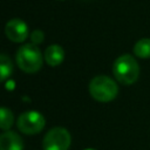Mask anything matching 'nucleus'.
I'll use <instances>...</instances> for the list:
<instances>
[{
    "label": "nucleus",
    "instance_id": "f257e3e1",
    "mask_svg": "<svg viewBox=\"0 0 150 150\" xmlns=\"http://www.w3.org/2000/svg\"><path fill=\"white\" fill-rule=\"evenodd\" d=\"M112 74L120 83L130 86L138 79L139 66L130 54H123L115 60L112 64Z\"/></svg>",
    "mask_w": 150,
    "mask_h": 150
},
{
    "label": "nucleus",
    "instance_id": "f03ea898",
    "mask_svg": "<svg viewBox=\"0 0 150 150\" xmlns=\"http://www.w3.org/2000/svg\"><path fill=\"white\" fill-rule=\"evenodd\" d=\"M15 60L19 68L25 73H29V74H33L40 70L43 62L42 54L39 47L33 43H27L21 46L16 50Z\"/></svg>",
    "mask_w": 150,
    "mask_h": 150
},
{
    "label": "nucleus",
    "instance_id": "7ed1b4c3",
    "mask_svg": "<svg viewBox=\"0 0 150 150\" xmlns=\"http://www.w3.org/2000/svg\"><path fill=\"white\" fill-rule=\"evenodd\" d=\"M89 93L98 102H110L117 96L118 87L112 79L105 75H97L89 83Z\"/></svg>",
    "mask_w": 150,
    "mask_h": 150
},
{
    "label": "nucleus",
    "instance_id": "20e7f679",
    "mask_svg": "<svg viewBox=\"0 0 150 150\" xmlns=\"http://www.w3.org/2000/svg\"><path fill=\"white\" fill-rule=\"evenodd\" d=\"M46 121L45 117L35 110H28L22 112L16 121L18 129L27 135H35L39 134L45 128Z\"/></svg>",
    "mask_w": 150,
    "mask_h": 150
},
{
    "label": "nucleus",
    "instance_id": "39448f33",
    "mask_svg": "<svg viewBox=\"0 0 150 150\" xmlns=\"http://www.w3.org/2000/svg\"><path fill=\"white\" fill-rule=\"evenodd\" d=\"M70 135L67 129L56 127L50 129L43 137V150H68L70 145Z\"/></svg>",
    "mask_w": 150,
    "mask_h": 150
},
{
    "label": "nucleus",
    "instance_id": "423d86ee",
    "mask_svg": "<svg viewBox=\"0 0 150 150\" xmlns=\"http://www.w3.org/2000/svg\"><path fill=\"white\" fill-rule=\"evenodd\" d=\"M6 36L13 42H23L28 36V26L21 19H12L5 27Z\"/></svg>",
    "mask_w": 150,
    "mask_h": 150
},
{
    "label": "nucleus",
    "instance_id": "0eeeda50",
    "mask_svg": "<svg viewBox=\"0 0 150 150\" xmlns=\"http://www.w3.org/2000/svg\"><path fill=\"white\" fill-rule=\"evenodd\" d=\"M0 150H23L21 137L14 131H5L0 136Z\"/></svg>",
    "mask_w": 150,
    "mask_h": 150
},
{
    "label": "nucleus",
    "instance_id": "6e6552de",
    "mask_svg": "<svg viewBox=\"0 0 150 150\" xmlns=\"http://www.w3.org/2000/svg\"><path fill=\"white\" fill-rule=\"evenodd\" d=\"M45 61L50 67H56L60 63H62L64 59V50L59 45H50L45 50Z\"/></svg>",
    "mask_w": 150,
    "mask_h": 150
},
{
    "label": "nucleus",
    "instance_id": "1a4fd4ad",
    "mask_svg": "<svg viewBox=\"0 0 150 150\" xmlns=\"http://www.w3.org/2000/svg\"><path fill=\"white\" fill-rule=\"evenodd\" d=\"M134 53L136 56L141 59H149L150 57V39L144 38L138 40L134 46Z\"/></svg>",
    "mask_w": 150,
    "mask_h": 150
},
{
    "label": "nucleus",
    "instance_id": "9d476101",
    "mask_svg": "<svg viewBox=\"0 0 150 150\" xmlns=\"http://www.w3.org/2000/svg\"><path fill=\"white\" fill-rule=\"evenodd\" d=\"M12 70H13V66H12L11 59L6 54H1L0 55V80L5 81L7 77H9L12 74Z\"/></svg>",
    "mask_w": 150,
    "mask_h": 150
},
{
    "label": "nucleus",
    "instance_id": "9b49d317",
    "mask_svg": "<svg viewBox=\"0 0 150 150\" xmlns=\"http://www.w3.org/2000/svg\"><path fill=\"white\" fill-rule=\"evenodd\" d=\"M13 122H14V117L12 111L8 108L2 107L0 109V128L4 131H7L13 125Z\"/></svg>",
    "mask_w": 150,
    "mask_h": 150
},
{
    "label": "nucleus",
    "instance_id": "f8f14e48",
    "mask_svg": "<svg viewBox=\"0 0 150 150\" xmlns=\"http://www.w3.org/2000/svg\"><path fill=\"white\" fill-rule=\"evenodd\" d=\"M43 39H45V34L41 29H35L34 32H32L30 34V41L33 45H40L43 42Z\"/></svg>",
    "mask_w": 150,
    "mask_h": 150
},
{
    "label": "nucleus",
    "instance_id": "ddd939ff",
    "mask_svg": "<svg viewBox=\"0 0 150 150\" xmlns=\"http://www.w3.org/2000/svg\"><path fill=\"white\" fill-rule=\"evenodd\" d=\"M84 150H95V149H90V148H88V149H84Z\"/></svg>",
    "mask_w": 150,
    "mask_h": 150
}]
</instances>
